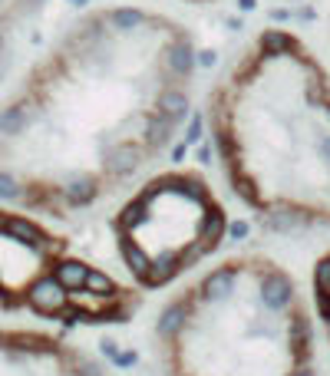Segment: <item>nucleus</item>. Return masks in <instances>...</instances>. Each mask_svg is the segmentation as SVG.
Returning <instances> with one entry per match:
<instances>
[{"mask_svg": "<svg viewBox=\"0 0 330 376\" xmlns=\"http://www.w3.org/2000/svg\"><path fill=\"white\" fill-rule=\"evenodd\" d=\"M195 37L143 7L96 11L0 109V198L70 218L129 188L192 109Z\"/></svg>", "mask_w": 330, "mask_h": 376, "instance_id": "obj_1", "label": "nucleus"}, {"mask_svg": "<svg viewBox=\"0 0 330 376\" xmlns=\"http://www.w3.org/2000/svg\"><path fill=\"white\" fill-rule=\"evenodd\" d=\"M231 195L287 228H330V70L281 27L254 33L209 96Z\"/></svg>", "mask_w": 330, "mask_h": 376, "instance_id": "obj_2", "label": "nucleus"}, {"mask_svg": "<svg viewBox=\"0 0 330 376\" xmlns=\"http://www.w3.org/2000/svg\"><path fill=\"white\" fill-rule=\"evenodd\" d=\"M155 350L162 376H317L310 301L268 254L225 258L178 287Z\"/></svg>", "mask_w": 330, "mask_h": 376, "instance_id": "obj_3", "label": "nucleus"}, {"mask_svg": "<svg viewBox=\"0 0 330 376\" xmlns=\"http://www.w3.org/2000/svg\"><path fill=\"white\" fill-rule=\"evenodd\" d=\"M110 228L132 284L139 290H162L225 245L228 212L202 172L165 169L132 188Z\"/></svg>", "mask_w": 330, "mask_h": 376, "instance_id": "obj_4", "label": "nucleus"}, {"mask_svg": "<svg viewBox=\"0 0 330 376\" xmlns=\"http://www.w3.org/2000/svg\"><path fill=\"white\" fill-rule=\"evenodd\" d=\"M0 376H106V370L56 337L0 330Z\"/></svg>", "mask_w": 330, "mask_h": 376, "instance_id": "obj_5", "label": "nucleus"}, {"mask_svg": "<svg viewBox=\"0 0 330 376\" xmlns=\"http://www.w3.org/2000/svg\"><path fill=\"white\" fill-rule=\"evenodd\" d=\"M310 311H314V320L330 350V247L310 268Z\"/></svg>", "mask_w": 330, "mask_h": 376, "instance_id": "obj_6", "label": "nucleus"}, {"mask_svg": "<svg viewBox=\"0 0 330 376\" xmlns=\"http://www.w3.org/2000/svg\"><path fill=\"white\" fill-rule=\"evenodd\" d=\"M182 4H215V0H182Z\"/></svg>", "mask_w": 330, "mask_h": 376, "instance_id": "obj_7", "label": "nucleus"}, {"mask_svg": "<svg viewBox=\"0 0 330 376\" xmlns=\"http://www.w3.org/2000/svg\"><path fill=\"white\" fill-rule=\"evenodd\" d=\"M79 4H83V0H79Z\"/></svg>", "mask_w": 330, "mask_h": 376, "instance_id": "obj_8", "label": "nucleus"}]
</instances>
